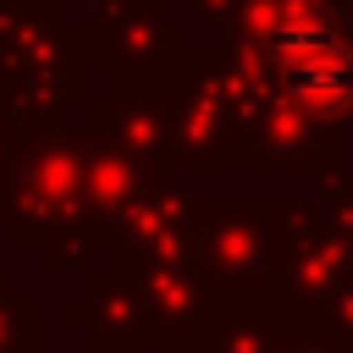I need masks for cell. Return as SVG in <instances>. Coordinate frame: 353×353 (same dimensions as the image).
Listing matches in <instances>:
<instances>
[{"label": "cell", "mask_w": 353, "mask_h": 353, "mask_svg": "<svg viewBox=\"0 0 353 353\" xmlns=\"http://www.w3.org/2000/svg\"><path fill=\"white\" fill-rule=\"evenodd\" d=\"M276 50H281V66L292 77V88L303 94V105L314 110H336L353 99V55L342 50V39L314 22V17H298L276 33Z\"/></svg>", "instance_id": "6da1fadb"}]
</instances>
